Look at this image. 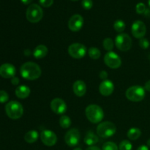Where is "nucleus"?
Wrapping results in <instances>:
<instances>
[{
    "instance_id": "obj_13",
    "label": "nucleus",
    "mask_w": 150,
    "mask_h": 150,
    "mask_svg": "<svg viewBox=\"0 0 150 150\" xmlns=\"http://www.w3.org/2000/svg\"><path fill=\"white\" fill-rule=\"evenodd\" d=\"M83 24V18L81 15H73L68 21V28L73 32H79Z\"/></svg>"
},
{
    "instance_id": "obj_26",
    "label": "nucleus",
    "mask_w": 150,
    "mask_h": 150,
    "mask_svg": "<svg viewBox=\"0 0 150 150\" xmlns=\"http://www.w3.org/2000/svg\"><path fill=\"white\" fill-rule=\"evenodd\" d=\"M103 48H105L106 51H111L112 49L114 48V43L113 42L112 39L111 38H105L103 40Z\"/></svg>"
},
{
    "instance_id": "obj_12",
    "label": "nucleus",
    "mask_w": 150,
    "mask_h": 150,
    "mask_svg": "<svg viewBox=\"0 0 150 150\" xmlns=\"http://www.w3.org/2000/svg\"><path fill=\"white\" fill-rule=\"evenodd\" d=\"M40 139L42 143L48 146H53L57 144V136L51 130H42L40 133Z\"/></svg>"
},
{
    "instance_id": "obj_15",
    "label": "nucleus",
    "mask_w": 150,
    "mask_h": 150,
    "mask_svg": "<svg viewBox=\"0 0 150 150\" xmlns=\"http://www.w3.org/2000/svg\"><path fill=\"white\" fill-rule=\"evenodd\" d=\"M16 73V67L10 63H4L0 66V76L4 79H12Z\"/></svg>"
},
{
    "instance_id": "obj_16",
    "label": "nucleus",
    "mask_w": 150,
    "mask_h": 150,
    "mask_svg": "<svg viewBox=\"0 0 150 150\" xmlns=\"http://www.w3.org/2000/svg\"><path fill=\"white\" fill-rule=\"evenodd\" d=\"M114 89V85L111 81L103 80L100 84L99 91L103 96H109L113 93Z\"/></svg>"
},
{
    "instance_id": "obj_39",
    "label": "nucleus",
    "mask_w": 150,
    "mask_h": 150,
    "mask_svg": "<svg viewBox=\"0 0 150 150\" xmlns=\"http://www.w3.org/2000/svg\"><path fill=\"white\" fill-rule=\"evenodd\" d=\"M21 2L24 4H29L32 1V0H21Z\"/></svg>"
},
{
    "instance_id": "obj_21",
    "label": "nucleus",
    "mask_w": 150,
    "mask_h": 150,
    "mask_svg": "<svg viewBox=\"0 0 150 150\" xmlns=\"http://www.w3.org/2000/svg\"><path fill=\"white\" fill-rule=\"evenodd\" d=\"M39 134L36 130H30L27 132L24 136V140L29 144H33L38 139Z\"/></svg>"
},
{
    "instance_id": "obj_10",
    "label": "nucleus",
    "mask_w": 150,
    "mask_h": 150,
    "mask_svg": "<svg viewBox=\"0 0 150 150\" xmlns=\"http://www.w3.org/2000/svg\"><path fill=\"white\" fill-rule=\"evenodd\" d=\"M64 141L69 146L73 147L76 146L80 141V133L76 128L70 129L66 133L64 136Z\"/></svg>"
},
{
    "instance_id": "obj_11",
    "label": "nucleus",
    "mask_w": 150,
    "mask_h": 150,
    "mask_svg": "<svg viewBox=\"0 0 150 150\" xmlns=\"http://www.w3.org/2000/svg\"><path fill=\"white\" fill-rule=\"evenodd\" d=\"M132 35L138 39H142L145 36L146 32V25L142 21H136L133 22L131 27Z\"/></svg>"
},
{
    "instance_id": "obj_27",
    "label": "nucleus",
    "mask_w": 150,
    "mask_h": 150,
    "mask_svg": "<svg viewBox=\"0 0 150 150\" xmlns=\"http://www.w3.org/2000/svg\"><path fill=\"white\" fill-rule=\"evenodd\" d=\"M119 149H120V150H132L133 146H132V144L129 141L124 140L120 143Z\"/></svg>"
},
{
    "instance_id": "obj_17",
    "label": "nucleus",
    "mask_w": 150,
    "mask_h": 150,
    "mask_svg": "<svg viewBox=\"0 0 150 150\" xmlns=\"http://www.w3.org/2000/svg\"><path fill=\"white\" fill-rule=\"evenodd\" d=\"M73 92L78 97H82L86 92V83L81 80H78L73 83Z\"/></svg>"
},
{
    "instance_id": "obj_34",
    "label": "nucleus",
    "mask_w": 150,
    "mask_h": 150,
    "mask_svg": "<svg viewBox=\"0 0 150 150\" xmlns=\"http://www.w3.org/2000/svg\"><path fill=\"white\" fill-rule=\"evenodd\" d=\"M108 73H107L105 70H103L100 73V78L103 80H106V79L108 78Z\"/></svg>"
},
{
    "instance_id": "obj_25",
    "label": "nucleus",
    "mask_w": 150,
    "mask_h": 150,
    "mask_svg": "<svg viewBox=\"0 0 150 150\" xmlns=\"http://www.w3.org/2000/svg\"><path fill=\"white\" fill-rule=\"evenodd\" d=\"M126 25L125 23V22L122 20H117L114 22V28L115 29L116 32H119V33H121L125 29Z\"/></svg>"
},
{
    "instance_id": "obj_29",
    "label": "nucleus",
    "mask_w": 150,
    "mask_h": 150,
    "mask_svg": "<svg viewBox=\"0 0 150 150\" xmlns=\"http://www.w3.org/2000/svg\"><path fill=\"white\" fill-rule=\"evenodd\" d=\"M146 5L142 2L137 4V5H136V13H137L138 14H144V13H145V11H146Z\"/></svg>"
},
{
    "instance_id": "obj_36",
    "label": "nucleus",
    "mask_w": 150,
    "mask_h": 150,
    "mask_svg": "<svg viewBox=\"0 0 150 150\" xmlns=\"http://www.w3.org/2000/svg\"><path fill=\"white\" fill-rule=\"evenodd\" d=\"M144 89L146 91H148V92H150V80L146 82V83L144 85Z\"/></svg>"
},
{
    "instance_id": "obj_23",
    "label": "nucleus",
    "mask_w": 150,
    "mask_h": 150,
    "mask_svg": "<svg viewBox=\"0 0 150 150\" xmlns=\"http://www.w3.org/2000/svg\"><path fill=\"white\" fill-rule=\"evenodd\" d=\"M59 125L62 128H68L71 125V120L67 116L62 115L59 119Z\"/></svg>"
},
{
    "instance_id": "obj_24",
    "label": "nucleus",
    "mask_w": 150,
    "mask_h": 150,
    "mask_svg": "<svg viewBox=\"0 0 150 150\" xmlns=\"http://www.w3.org/2000/svg\"><path fill=\"white\" fill-rule=\"evenodd\" d=\"M88 54H89V57L93 59H98L101 55L100 51L95 47H91L88 51Z\"/></svg>"
},
{
    "instance_id": "obj_30",
    "label": "nucleus",
    "mask_w": 150,
    "mask_h": 150,
    "mask_svg": "<svg viewBox=\"0 0 150 150\" xmlns=\"http://www.w3.org/2000/svg\"><path fill=\"white\" fill-rule=\"evenodd\" d=\"M9 99V95L5 91L0 90V103H6Z\"/></svg>"
},
{
    "instance_id": "obj_37",
    "label": "nucleus",
    "mask_w": 150,
    "mask_h": 150,
    "mask_svg": "<svg viewBox=\"0 0 150 150\" xmlns=\"http://www.w3.org/2000/svg\"><path fill=\"white\" fill-rule=\"evenodd\" d=\"M137 150H149V147L146 145H142L138 148Z\"/></svg>"
},
{
    "instance_id": "obj_32",
    "label": "nucleus",
    "mask_w": 150,
    "mask_h": 150,
    "mask_svg": "<svg viewBox=\"0 0 150 150\" xmlns=\"http://www.w3.org/2000/svg\"><path fill=\"white\" fill-rule=\"evenodd\" d=\"M139 45L141 46V48H143V49H147L149 47V42L147 39L146 38H142L139 40Z\"/></svg>"
},
{
    "instance_id": "obj_28",
    "label": "nucleus",
    "mask_w": 150,
    "mask_h": 150,
    "mask_svg": "<svg viewBox=\"0 0 150 150\" xmlns=\"http://www.w3.org/2000/svg\"><path fill=\"white\" fill-rule=\"evenodd\" d=\"M102 150H118V146L114 142H108L103 145Z\"/></svg>"
},
{
    "instance_id": "obj_1",
    "label": "nucleus",
    "mask_w": 150,
    "mask_h": 150,
    "mask_svg": "<svg viewBox=\"0 0 150 150\" xmlns=\"http://www.w3.org/2000/svg\"><path fill=\"white\" fill-rule=\"evenodd\" d=\"M41 68L38 64L32 62H27L21 65L20 73L23 79L26 80H35L41 76Z\"/></svg>"
},
{
    "instance_id": "obj_31",
    "label": "nucleus",
    "mask_w": 150,
    "mask_h": 150,
    "mask_svg": "<svg viewBox=\"0 0 150 150\" xmlns=\"http://www.w3.org/2000/svg\"><path fill=\"white\" fill-rule=\"evenodd\" d=\"M81 5L85 10H90L93 6V2L92 0H82Z\"/></svg>"
},
{
    "instance_id": "obj_4",
    "label": "nucleus",
    "mask_w": 150,
    "mask_h": 150,
    "mask_svg": "<svg viewBox=\"0 0 150 150\" xmlns=\"http://www.w3.org/2000/svg\"><path fill=\"white\" fill-rule=\"evenodd\" d=\"M117 131V127L111 122H103L98 125L97 127V134L101 138L107 139L114 136Z\"/></svg>"
},
{
    "instance_id": "obj_8",
    "label": "nucleus",
    "mask_w": 150,
    "mask_h": 150,
    "mask_svg": "<svg viewBox=\"0 0 150 150\" xmlns=\"http://www.w3.org/2000/svg\"><path fill=\"white\" fill-rule=\"evenodd\" d=\"M104 62L105 64L111 69L119 68L122 64V60L120 56L113 51H108L105 54Z\"/></svg>"
},
{
    "instance_id": "obj_41",
    "label": "nucleus",
    "mask_w": 150,
    "mask_h": 150,
    "mask_svg": "<svg viewBox=\"0 0 150 150\" xmlns=\"http://www.w3.org/2000/svg\"><path fill=\"white\" fill-rule=\"evenodd\" d=\"M73 150H82L81 148H76V149H74Z\"/></svg>"
},
{
    "instance_id": "obj_2",
    "label": "nucleus",
    "mask_w": 150,
    "mask_h": 150,
    "mask_svg": "<svg viewBox=\"0 0 150 150\" xmlns=\"http://www.w3.org/2000/svg\"><path fill=\"white\" fill-rule=\"evenodd\" d=\"M85 114L88 120L94 124L100 122L104 117L103 110L101 107L95 104L88 105L85 110Z\"/></svg>"
},
{
    "instance_id": "obj_18",
    "label": "nucleus",
    "mask_w": 150,
    "mask_h": 150,
    "mask_svg": "<svg viewBox=\"0 0 150 150\" xmlns=\"http://www.w3.org/2000/svg\"><path fill=\"white\" fill-rule=\"evenodd\" d=\"M30 92L29 87L26 85H21V86H18L15 91L17 98H20V99H25V98H28L30 95Z\"/></svg>"
},
{
    "instance_id": "obj_14",
    "label": "nucleus",
    "mask_w": 150,
    "mask_h": 150,
    "mask_svg": "<svg viewBox=\"0 0 150 150\" xmlns=\"http://www.w3.org/2000/svg\"><path fill=\"white\" fill-rule=\"evenodd\" d=\"M51 108L55 114H63L67 111V105L61 98H54L51 102Z\"/></svg>"
},
{
    "instance_id": "obj_35",
    "label": "nucleus",
    "mask_w": 150,
    "mask_h": 150,
    "mask_svg": "<svg viewBox=\"0 0 150 150\" xmlns=\"http://www.w3.org/2000/svg\"><path fill=\"white\" fill-rule=\"evenodd\" d=\"M11 83H12V84L16 86V85H18L19 83V79L18 77H16V76H14L13 78H12Z\"/></svg>"
},
{
    "instance_id": "obj_40",
    "label": "nucleus",
    "mask_w": 150,
    "mask_h": 150,
    "mask_svg": "<svg viewBox=\"0 0 150 150\" xmlns=\"http://www.w3.org/2000/svg\"><path fill=\"white\" fill-rule=\"evenodd\" d=\"M146 144H147L148 147H150V139H148L147 142H146Z\"/></svg>"
},
{
    "instance_id": "obj_42",
    "label": "nucleus",
    "mask_w": 150,
    "mask_h": 150,
    "mask_svg": "<svg viewBox=\"0 0 150 150\" xmlns=\"http://www.w3.org/2000/svg\"><path fill=\"white\" fill-rule=\"evenodd\" d=\"M148 5H149V7L150 8V0H148Z\"/></svg>"
},
{
    "instance_id": "obj_19",
    "label": "nucleus",
    "mask_w": 150,
    "mask_h": 150,
    "mask_svg": "<svg viewBox=\"0 0 150 150\" xmlns=\"http://www.w3.org/2000/svg\"><path fill=\"white\" fill-rule=\"evenodd\" d=\"M48 54V48L44 45H39L35 48L33 51L34 57L36 59H42Z\"/></svg>"
},
{
    "instance_id": "obj_9",
    "label": "nucleus",
    "mask_w": 150,
    "mask_h": 150,
    "mask_svg": "<svg viewBox=\"0 0 150 150\" xmlns=\"http://www.w3.org/2000/svg\"><path fill=\"white\" fill-rule=\"evenodd\" d=\"M86 48L81 43H73L69 46L68 54L74 59H81L86 55Z\"/></svg>"
},
{
    "instance_id": "obj_7",
    "label": "nucleus",
    "mask_w": 150,
    "mask_h": 150,
    "mask_svg": "<svg viewBox=\"0 0 150 150\" xmlns=\"http://www.w3.org/2000/svg\"><path fill=\"white\" fill-rule=\"evenodd\" d=\"M115 44L117 48L122 51H127L132 46V39L128 35L121 33L115 38Z\"/></svg>"
},
{
    "instance_id": "obj_43",
    "label": "nucleus",
    "mask_w": 150,
    "mask_h": 150,
    "mask_svg": "<svg viewBox=\"0 0 150 150\" xmlns=\"http://www.w3.org/2000/svg\"><path fill=\"white\" fill-rule=\"evenodd\" d=\"M71 1H79V0H71Z\"/></svg>"
},
{
    "instance_id": "obj_38",
    "label": "nucleus",
    "mask_w": 150,
    "mask_h": 150,
    "mask_svg": "<svg viewBox=\"0 0 150 150\" xmlns=\"http://www.w3.org/2000/svg\"><path fill=\"white\" fill-rule=\"evenodd\" d=\"M86 150H101V149H100L99 147H98V146H89V147H88Z\"/></svg>"
},
{
    "instance_id": "obj_5",
    "label": "nucleus",
    "mask_w": 150,
    "mask_h": 150,
    "mask_svg": "<svg viewBox=\"0 0 150 150\" xmlns=\"http://www.w3.org/2000/svg\"><path fill=\"white\" fill-rule=\"evenodd\" d=\"M26 19L30 23H38L43 16V11L40 6L37 4H32L29 6L26 13Z\"/></svg>"
},
{
    "instance_id": "obj_22",
    "label": "nucleus",
    "mask_w": 150,
    "mask_h": 150,
    "mask_svg": "<svg viewBox=\"0 0 150 150\" xmlns=\"http://www.w3.org/2000/svg\"><path fill=\"white\" fill-rule=\"evenodd\" d=\"M142 135V131L138 127H131L127 131V137L130 140L136 141L139 139Z\"/></svg>"
},
{
    "instance_id": "obj_33",
    "label": "nucleus",
    "mask_w": 150,
    "mask_h": 150,
    "mask_svg": "<svg viewBox=\"0 0 150 150\" xmlns=\"http://www.w3.org/2000/svg\"><path fill=\"white\" fill-rule=\"evenodd\" d=\"M41 6L44 7H50L54 4V0H39Z\"/></svg>"
},
{
    "instance_id": "obj_3",
    "label": "nucleus",
    "mask_w": 150,
    "mask_h": 150,
    "mask_svg": "<svg viewBox=\"0 0 150 150\" xmlns=\"http://www.w3.org/2000/svg\"><path fill=\"white\" fill-rule=\"evenodd\" d=\"M5 111L9 118L18 120L23 116V108L19 102L12 100L5 105Z\"/></svg>"
},
{
    "instance_id": "obj_6",
    "label": "nucleus",
    "mask_w": 150,
    "mask_h": 150,
    "mask_svg": "<svg viewBox=\"0 0 150 150\" xmlns=\"http://www.w3.org/2000/svg\"><path fill=\"white\" fill-rule=\"evenodd\" d=\"M126 98L133 102H140L145 98V89L141 86H132L126 91Z\"/></svg>"
},
{
    "instance_id": "obj_20",
    "label": "nucleus",
    "mask_w": 150,
    "mask_h": 150,
    "mask_svg": "<svg viewBox=\"0 0 150 150\" xmlns=\"http://www.w3.org/2000/svg\"><path fill=\"white\" fill-rule=\"evenodd\" d=\"M98 140L99 139H98V136H96L93 132L89 131L86 133V136L84 138V143L88 146H91L96 144L98 142Z\"/></svg>"
}]
</instances>
